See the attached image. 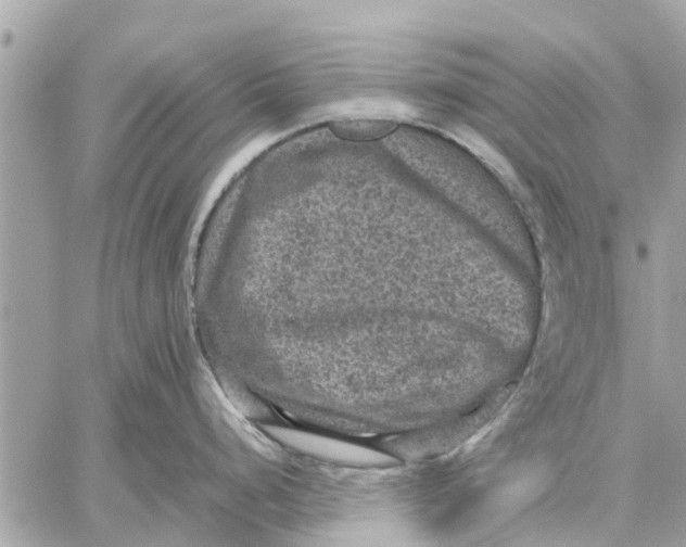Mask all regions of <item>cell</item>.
<instances>
[{
	"instance_id": "obj_1",
	"label": "cell",
	"mask_w": 686,
	"mask_h": 547,
	"mask_svg": "<svg viewBox=\"0 0 686 547\" xmlns=\"http://www.w3.org/2000/svg\"><path fill=\"white\" fill-rule=\"evenodd\" d=\"M265 429L282 444L320 459L363 467L386 466L394 462V459L382 453L340 440L298 430L276 427Z\"/></svg>"
}]
</instances>
